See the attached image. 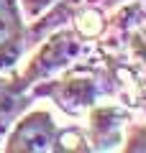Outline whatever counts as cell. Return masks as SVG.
<instances>
[{
	"mask_svg": "<svg viewBox=\"0 0 146 153\" xmlns=\"http://www.w3.org/2000/svg\"><path fill=\"white\" fill-rule=\"evenodd\" d=\"M59 143V128L54 117L44 110L26 115L16 128L11 138L5 140V151H56Z\"/></svg>",
	"mask_w": 146,
	"mask_h": 153,
	"instance_id": "obj_1",
	"label": "cell"
},
{
	"mask_svg": "<svg viewBox=\"0 0 146 153\" xmlns=\"http://www.w3.org/2000/svg\"><path fill=\"white\" fill-rule=\"evenodd\" d=\"M26 49V26L16 0H0V71L13 69Z\"/></svg>",
	"mask_w": 146,
	"mask_h": 153,
	"instance_id": "obj_2",
	"label": "cell"
},
{
	"mask_svg": "<svg viewBox=\"0 0 146 153\" xmlns=\"http://www.w3.org/2000/svg\"><path fill=\"white\" fill-rule=\"evenodd\" d=\"M54 3L56 0H21V8L26 10L28 18H36V16H41L49 5H54Z\"/></svg>",
	"mask_w": 146,
	"mask_h": 153,
	"instance_id": "obj_3",
	"label": "cell"
}]
</instances>
